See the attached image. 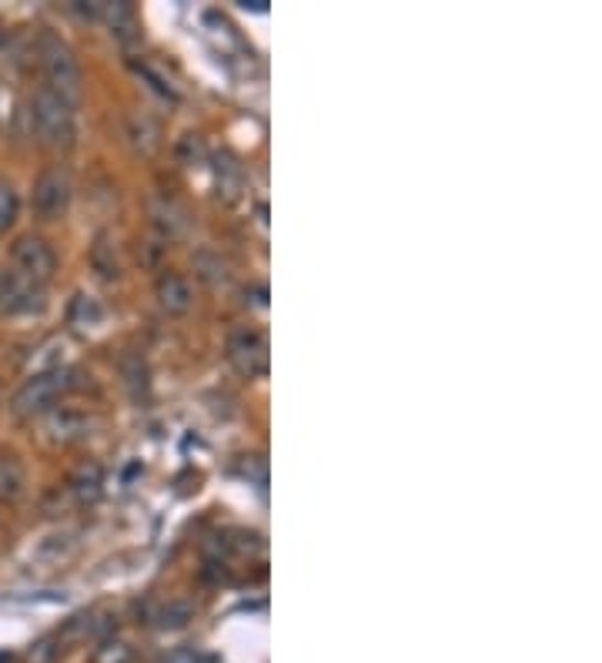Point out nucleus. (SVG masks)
Here are the masks:
<instances>
[{
    "instance_id": "obj_1",
    "label": "nucleus",
    "mask_w": 602,
    "mask_h": 663,
    "mask_svg": "<svg viewBox=\"0 0 602 663\" xmlns=\"http://www.w3.org/2000/svg\"><path fill=\"white\" fill-rule=\"evenodd\" d=\"M38 61H41V71H44L47 91H54L57 97H64L74 107L81 101V67H77L71 44L64 38H57L54 31H41Z\"/></svg>"
},
{
    "instance_id": "obj_12",
    "label": "nucleus",
    "mask_w": 602,
    "mask_h": 663,
    "mask_svg": "<svg viewBox=\"0 0 602 663\" xmlns=\"http://www.w3.org/2000/svg\"><path fill=\"white\" fill-rule=\"evenodd\" d=\"M91 14L101 18V21L110 28V34H117L120 41L138 38V18H135V8H131V4H120V0H117V4H94Z\"/></svg>"
},
{
    "instance_id": "obj_13",
    "label": "nucleus",
    "mask_w": 602,
    "mask_h": 663,
    "mask_svg": "<svg viewBox=\"0 0 602 663\" xmlns=\"http://www.w3.org/2000/svg\"><path fill=\"white\" fill-rule=\"evenodd\" d=\"M28 493V470L14 453H0V499L18 503Z\"/></svg>"
},
{
    "instance_id": "obj_22",
    "label": "nucleus",
    "mask_w": 602,
    "mask_h": 663,
    "mask_svg": "<svg viewBox=\"0 0 602 663\" xmlns=\"http://www.w3.org/2000/svg\"><path fill=\"white\" fill-rule=\"evenodd\" d=\"M158 663H201V660H198V653H194L191 646H175V650H168Z\"/></svg>"
},
{
    "instance_id": "obj_7",
    "label": "nucleus",
    "mask_w": 602,
    "mask_h": 663,
    "mask_svg": "<svg viewBox=\"0 0 602 663\" xmlns=\"http://www.w3.org/2000/svg\"><path fill=\"white\" fill-rule=\"evenodd\" d=\"M47 298H44V288L21 278L18 272H4L0 275V312L4 315H34V312H44Z\"/></svg>"
},
{
    "instance_id": "obj_10",
    "label": "nucleus",
    "mask_w": 602,
    "mask_h": 663,
    "mask_svg": "<svg viewBox=\"0 0 602 663\" xmlns=\"http://www.w3.org/2000/svg\"><path fill=\"white\" fill-rule=\"evenodd\" d=\"M125 135H128L131 148L141 158H151L161 148V125H158V118L151 115V110H145V107L131 110V115L125 118Z\"/></svg>"
},
{
    "instance_id": "obj_9",
    "label": "nucleus",
    "mask_w": 602,
    "mask_h": 663,
    "mask_svg": "<svg viewBox=\"0 0 602 663\" xmlns=\"http://www.w3.org/2000/svg\"><path fill=\"white\" fill-rule=\"evenodd\" d=\"M155 298L168 315H184L194 305V285L181 272H165L155 285Z\"/></svg>"
},
{
    "instance_id": "obj_11",
    "label": "nucleus",
    "mask_w": 602,
    "mask_h": 663,
    "mask_svg": "<svg viewBox=\"0 0 602 663\" xmlns=\"http://www.w3.org/2000/svg\"><path fill=\"white\" fill-rule=\"evenodd\" d=\"M67 490L74 493V499L77 503H97L101 499V493H104V470H101V463H94V460H84L74 473H71V483H67Z\"/></svg>"
},
{
    "instance_id": "obj_20",
    "label": "nucleus",
    "mask_w": 602,
    "mask_h": 663,
    "mask_svg": "<svg viewBox=\"0 0 602 663\" xmlns=\"http://www.w3.org/2000/svg\"><path fill=\"white\" fill-rule=\"evenodd\" d=\"M61 650H64V643H61V636L54 633V636L38 640V643L28 650V660H31V663H54V660L61 656Z\"/></svg>"
},
{
    "instance_id": "obj_2",
    "label": "nucleus",
    "mask_w": 602,
    "mask_h": 663,
    "mask_svg": "<svg viewBox=\"0 0 602 663\" xmlns=\"http://www.w3.org/2000/svg\"><path fill=\"white\" fill-rule=\"evenodd\" d=\"M81 372L61 366V369H47V372H34L11 399V412L18 419H34V415H47L54 409V402L61 396H67L71 389H77Z\"/></svg>"
},
{
    "instance_id": "obj_14",
    "label": "nucleus",
    "mask_w": 602,
    "mask_h": 663,
    "mask_svg": "<svg viewBox=\"0 0 602 663\" xmlns=\"http://www.w3.org/2000/svg\"><path fill=\"white\" fill-rule=\"evenodd\" d=\"M91 429V419L74 412V409H51L47 412V432H54V439L71 442V439H84Z\"/></svg>"
},
{
    "instance_id": "obj_4",
    "label": "nucleus",
    "mask_w": 602,
    "mask_h": 663,
    "mask_svg": "<svg viewBox=\"0 0 602 663\" xmlns=\"http://www.w3.org/2000/svg\"><path fill=\"white\" fill-rule=\"evenodd\" d=\"M31 122L44 145L61 148L74 141V107L47 87H41L31 101Z\"/></svg>"
},
{
    "instance_id": "obj_19",
    "label": "nucleus",
    "mask_w": 602,
    "mask_h": 663,
    "mask_svg": "<svg viewBox=\"0 0 602 663\" xmlns=\"http://www.w3.org/2000/svg\"><path fill=\"white\" fill-rule=\"evenodd\" d=\"M18 208H21V201H18L14 185H11V181H0V235H4V232L14 225Z\"/></svg>"
},
{
    "instance_id": "obj_17",
    "label": "nucleus",
    "mask_w": 602,
    "mask_h": 663,
    "mask_svg": "<svg viewBox=\"0 0 602 663\" xmlns=\"http://www.w3.org/2000/svg\"><path fill=\"white\" fill-rule=\"evenodd\" d=\"M131 660H135V646L120 636H104L91 653V663H131Z\"/></svg>"
},
{
    "instance_id": "obj_8",
    "label": "nucleus",
    "mask_w": 602,
    "mask_h": 663,
    "mask_svg": "<svg viewBox=\"0 0 602 663\" xmlns=\"http://www.w3.org/2000/svg\"><path fill=\"white\" fill-rule=\"evenodd\" d=\"M211 171H214V191L224 204H234L245 194V168H241V161L228 148L211 155Z\"/></svg>"
},
{
    "instance_id": "obj_16",
    "label": "nucleus",
    "mask_w": 602,
    "mask_h": 663,
    "mask_svg": "<svg viewBox=\"0 0 602 663\" xmlns=\"http://www.w3.org/2000/svg\"><path fill=\"white\" fill-rule=\"evenodd\" d=\"M91 265H94V272H97L101 278H107V282H114V278L120 275L117 249L110 245L107 235H97V242H94V249H91Z\"/></svg>"
},
{
    "instance_id": "obj_15",
    "label": "nucleus",
    "mask_w": 602,
    "mask_h": 663,
    "mask_svg": "<svg viewBox=\"0 0 602 663\" xmlns=\"http://www.w3.org/2000/svg\"><path fill=\"white\" fill-rule=\"evenodd\" d=\"M194 620V607L188 600H168L148 610V623L158 630H181Z\"/></svg>"
},
{
    "instance_id": "obj_3",
    "label": "nucleus",
    "mask_w": 602,
    "mask_h": 663,
    "mask_svg": "<svg viewBox=\"0 0 602 663\" xmlns=\"http://www.w3.org/2000/svg\"><path fill=\"white\" fill-rule=\"evenodd\" d=\"M224 356H228L231 369L245 379H265L272 369L268 336L255 325H234L224 339Z\"/></svg>"
},
{
    "instance_id": "obj_5",
    "label": "nucleus",
    "mask_w": 602,
    "mask_h": 663,
    "mask_svg": "<svg viewBox=\"0 0 602 663\" xmlns=\"http://www.w3.org/2000/svg\"><path fill=\"white\" fill-rule=\"evenodd\" d=\"M71 198H74L71 175H67L64 168H47V171H41L38 181H34L31 208H34L38 218H44V221H57V218L67 214Z\"/></svg>"
},
{
    "instance_id": "obj_6",
    "label": "nucleus",
    "mask_w": 602,
    "mask_h": 663,
    "mask_svg": "<svg viewBox=\"0 0 602 663\" xmlns=\"http://www.w3.org/2000/svg\"><path fill=\"white\" fill-rule=\"evenodd\" d=\"M11 272H18L21 278H28V282H34V285L44 288L54 278V272H57V255H54V249L44 239L24 235L11 249Z\"/></svg>"
},
{
    "instance_id": "obj_18",
    "label": "nucleus",
    "mask_w": 602,
    "mask_h": 663,
    "mask_svg": "<svg viewBox=\"0 0 602 663\" xmlns=\"http://www.w3.org/2000/svg\"><path fill=\"white\" fill-rule=\"evenodd\" d=\"M120 376H125V386L131 389V396H145L148 392V369L138 356H125L120 359Z\"/></svg>"
},
{
    "instance_id": "obj_21",
    "label": "nucleus",
    "mask_w": 602,
    "mask_h": 663,
    "mask_svg": "<svg viewBox=\"0 0 602 663\" xmlns=\"http://www.w3.org/2000/svg\"><path fill=\"white\" fill-rule=\"evenodd\" d=\"M101 318V308L94 305L91 295H77L74 305H71V325L77 328H87V322H97Z\"/></svg>"
},
{
    "instance_id": "obj_23",
    "label": "nucleus",
    "mask_w": 602,
    "mask_h": 663,
    "mask_svg": "<svg viewBox=\"0 0 602 663\" xmlns=\"http://www.w3.org/2000/svg\"><path fill=\"white\" fill-rule=\"evenodd\" d=\"M0 663H11V653H0Z\"/></svg>"
}]
</instances>
